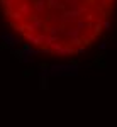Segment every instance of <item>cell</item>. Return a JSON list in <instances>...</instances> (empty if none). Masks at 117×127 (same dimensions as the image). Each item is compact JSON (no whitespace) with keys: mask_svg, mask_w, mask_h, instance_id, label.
<instances>
[{"mask_svg":"<svg viewBox=\"0 0 117 127\" xmlns=\"http://www.w3.org/2000/svg\"><path fill=\"white\" fill-rule=\"evenodd\" d=\"M117 0H0V17L27 48L53 58L85 53L107 31Z\"/></svg>","mask_w":117,"mask_h":127,"instance_id":"6da1fadb","label":"cell"}]
</instances>
